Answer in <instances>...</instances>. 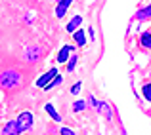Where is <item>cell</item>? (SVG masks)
<instances>
[{
  "mask_svg": "<svg viewBox=\"0 0 151 135\" xmlns=\"http://www.w3.org/2000/svg\"><path fill=\"white\" fill-rule=\"evenodd\" d=\"M2 133L4 135H17V133H23V131H21V128H19L17 120H12V122H8V124L4 126Z\"/></svg>",
  "mask_w": 151,
  "mask_h": 135,
  "instance_id": "277c9868",
  "label": "cell"
},
{
  "mask_svg": "<svg viewBox=\"0 0 151 135\" xmlns=\"http://www.w3.org/2000/svg\"><path fill=\"white\" fill-rule=\"evenodd\" d=\"M144 97L147 99V101H151V84H145L144 86Z\"/></svg>",
  "mask_w": 151,
  "mask_h": 135,
  "instance_id": "2e32d148",
  "label": "cell"
},
{
  "mask_svg": "<svg viewBox=\"0 0 151 135\" xmlns=\"http://www.w3.org/2000/svg\"><path fill=\"white\" fill-rule=\"evenodd\" d=\"M71 50H73L71 46H63V48H61V51L58 53V61H59V63H67V61H69V53H71Z\"/></svg>",
  "mask_w": 151,
  "mask_h": 135,
  "instance_id": "8992f818",
  "label": "cell"
},
{
  "mask_svg": "<svg viewBox=\"0 0 151 135\" xmlns=\"http://www.w3.org/2000/svg\"><path fill=\"white\" fill-rule=\"evenodd\" d=\"M71 2H73V0H58V8H55V15H58V19L65 15V11H67V8H69Z\"/></svg>",
  "mask_w": 151,
  "mask_h": 135,
  "instance_id": "5b68a950",
  "label": "cell"
},
{
  "mask_svg": "<svg viewBox=\"0 0 151 135\" xmlns=\"http://www.w3.org/2000/svg\"><path fill=\"white\" fill-rule=\"evenodd\" d=\"M61 82H63V78H61V76H59V74H58V76H55L54 80H52L50 84L46 86V88H54V86H59V84H61Z\"/></svg>",
  "mask_w": 151,
  "mask_h": 135,
  "instance_id": "9a60e30c",
  "label": "cell"
},
{
  "mask_svg": "<svg viewBox=\"0 0 151 135\" xmlns=\"http://www.w3.org/2000/svg\"><path fill=\"white\" fill-rule=\"evenodd\" d=\"M61 135H75L69 128H61Z\"/></svg>",
  "mask_w": 151,
  "mask_h": 135,
  "instance_id": "d6986e66",
  "label": "cell"
},
{
  "mask_svg": "<svg viewBox=\"0 0 151 135\" xmlns=\"http://www.w3.org/2000/svg\"><path fill=\"white\" fill-rule=\"evenodd\" d=\"M17 124L21 128V131H27V129L33 128V114L31 112H21L17 116Z\"/></svg>",
  "mask_w": 151,
  "mask_h": 135,
  "instance_id": "7a4b0ae2",
  "label": "cell"
},
{
  "mask_svg": "<svg viewBox=\"0 0 151 135\" xmlns=\"http://www.w3.org/2000/svg\"><path fill=\"white\" fill-rule=\"evenodd\" d=\"M25 57L29 59V61H35V59L38 57V48H31V53H25Z\"/></svg>",
  "mask_w": 151,
  "mask_h": 135,
  "instance_id": "7c38bea8",
  "label": "cell"
},
{
  "mask_svg": "<svg viewBox=\"0 0 151 135\" xmlns=\"http://www.w3.org/2000/svg\"><path fill=\"white\" fill-rule=\"evenodd\" d=\"M44 109H46V112H48V114H50L52 118H54L55 122H61V116H59V114H58V112H55V110H54V107H52V105H46Z\"/></svg>",
  "mask_w": 151,
  "mask_h": 135,
  "instance_id": "30bf717a",
  "label": "cell"
},
{
  "mask_svg": "<svg viewBox=\"0 0 151 135\" xmlns=\"http://www.w3.org/2000/svg\"><path fill=\"white\" fill-rule=\"evenodd\" d=\"M75 63H77V57L73 55V57H71L69 61H67V69H69V70H73V69H75Z\"/></svg>",
  "mask_w": 151,
  "mask_h": 135,
  "instance_id": "e0dca14e",
  "label": "cell"
},
{
  "mask_svg": "<svg viewBox=\"0 0 151 135\" xmlns=\"http://www.w3.org/2000/svg\"><path fill=\"white\" fill-rule=\"evenodd\" d=\"M147 17H151V6H145L136 11V19H147Z\"/></svg>",
  "mask_w": 151,
  "mask_h": 135,
  "instance_id": "52a82bcc",
  "label": "cell"
},
{
  "mask_svg": "<svg viewBox=\"0 0 151 135\" xmlns=\"http://www.w3.org/2000/svg\"><path fill=\"white\" fill-rule=\"evenodd\" d=\"M96 107H98V109L101 110V112H105V118H111V112H109V107H107L105 103H98Z\"/></svg>",
  "mask_w": 151,
  "mask_h": 135,
  "instance_id": "4fadbf2b",
  "label": "cell"
},
{
  "mask_svg": "<svg viewBox=\"0 0 151 135\" xmlns=\"http://www.w3.org/2000/svg\"><path fill=\"white\" fill-rule=\"evenodd\" d=\"M81 23H82V17H81V15H77V17H75L73 21H69V25H67V31H69V33H73V31H77Z\"/></svg>",
  "mask_w": 151,
  "mask_h": 135,
  "instance_id": "ba28073f",
  "label": "cell"
},
{
  "mask_svg": "<svg viewBox=\"0 0 151 135\" xmlns=\"http://www.w3.org/2000/svg\"><path fill=\"white\" fill-rule=\"evenodd\" d=\"M78 91H81V82H78V84H75L73 88H71V93H73V95H77Z\"/></svg>",
  "mask_w": 151,
  "mask_h": 135,
  "instance_id": "ac0fdd59",
  "label": "cell"
},
{
  "mask_svg": "<svg viewBox=\"0 0 151 135\" xmlns=\"http://www.w3.org/2000/svg\"><path fill=\"white\" fill-rule=\"evenodd\" d=\"M140 42H142L144 48H149V50H151V33H144L142 38H140Z\"/></svg>",
  "mask_w": 151,
  "mask_h": 135,
  "instance_id": "9c48e42d",
  "label": "cell"
},
{
  "mask_svg": "<svg viewBox=\"0 0 151 135\" xmlns=\"http://www.w3.org/2000/svg\"><path fill=\"white\" fill-rule=\"evenodd\" d=\"M55 76H58V70L52 69V70H48V72L44 74V76L38 78V80H37V86H38V88H46V86L52 82V78H55Z\"/></svg>",
  "mask_w": 151,
  "mask_h": 135,
  "instance_id": "3957f363",
  "label": "cell"
},
{
  "mask_svg": "<svg viewBox=\"0 0 151 135\" xmlns=\"http://www.w3.org/2000/svg\"><path fill=\"white\" fill-rule=\"evenodd\" d=\"M84 107H86L84 101H77V103L73 105V110H75V112H81V110H84Z\"/></svg>",
  "mask_w": 151,
  "mask_h": 135,
  "instance_id": "5bb4252c",
  "label": "cell"
},
{
  "mask_svg": "<svg viewBox=\"0 0 151 135\" xmlns=\"http://www.w3.org/2000/svg\"><path fill=\"white\" fill-rule=\"evenodd\" d=\"M19 84H21V74L15 69H8L0 74V86L4 90H15Z\"/></svg>",
  "mask_w": 151,
  "mask_h": 135,
  "instance_id": "6da1fadb",
  "label": "cell"
},
{
  "mask_svg": "<svg viewBox=\"0 0 151 135\" xmlns=\"http://www.w3.org/2000/svg\"><path fill=\"white\" fill-rule=\"evenodd\" d=\"M75 40H77L78 46H84V42H86L84 33H82V31H75Z\"/></svg>",
  "mask_w": 151,
  "mask_h": 135,
  "instance_id": "8fae6325",
  "label": "cell"
}]
</instances>
